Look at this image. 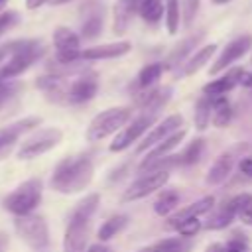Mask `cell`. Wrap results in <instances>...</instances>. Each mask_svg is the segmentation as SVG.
I'll return each instance as SVG.
<instances>
[{
	"mask_svg": "<svg viewBox=\"0 0 252 252\" xmlns=\"http://www.w3.org/2000/svg\"><path fill=\"white\" fill-rule=\"evenodd\" d=\"M43 53H45V47H43L41 41H37V39H18L14 53L6 59V65L0 69V79H14V77L22 75Z\"/></svg>",
	"mask_w": 252,
	"mask_h": 252,
	"instance_id": "obj_3",
	"label": "cell"
},
{
	"mask_svg": "<svg viewBox=\"0 0 252 252\" xmlns=\"http://www.w3.org/2000/svg\"><path fill=\"white\" fill-rule=\"evenodd\" d=\"M14 228L18 232V236L33 250H43L49 244V228L43 217L39 215H24V217H16L14 220Z\"/></svg>",
	"mask_w": 252,
	"mask_h": 252,
	"instance_id": "obj_5",
	"label": "cell"
},
{
	"mask_svg": "<svg viewBox=\"0 0 252 252\" xmlns=\"http://www.w3.org/2000/svg\"><path fill=\"white\" fill-rule=\"evenodd\" d=\"M163 69H165L163 63H150V65L142 67V71L138 73V81H136L138 89H152L158 83V79L161 77Z\"/></svg>",
	"mask_w": 252,
	"mask_h": 252,
	"instance_id": "obj_33",
	"label": "cell"
},
{
	"mask_svg": "<svg viewBox=\"0 0 252 252\" xmlns=\"http://www.w3.org/2000/svg\"><path fill=\"white\" fill-rule=\"evenodd\" d=\"M238 169H240V173L252 177V158H242L238 161Z\"/></svg>",
	"mask_w": 252,
	"mask_h": 252,
	"instance_id": "obj_44",
	"label": "cell"
},
{
	"mask_svg": "<svg viewBox=\"0 0 252 252\" xmlns=\"http://www.w3.org/2000/svg\"><path fill=\"white\" fill-rule=\"evenodd\" d=\"M85 252H112L106 244H102V242H98V244H93V246H89Z\"/></svg>",
	"mask_w": 252,
	"mask_h": 252,
	"instance_id": "obj_45",
	"label": "cell"
},
{
	"mask_svg": "<svg viewBox=\"0 0 252 252\" xmlns=\"http://www.w3.org/2000/svg\"><path fill=\"white\" fill-rule=\"evenodd\" d=\"M98 203H100V195H98V193H91V195L83 197V199L75 205L71 217H73V219H81V220H91V217H93V215L96 213V209H98Z\"/></svg>",
	"mask_w": 252,
	"mask_h": 252,
	"instance_id": "obj_30",
	"label": "cell"
},
{
	"mask_svg": "<svg viewBox=\"0 0 252 252\" xmlns=\"http://www.w3.org/2000/svg\"><path fill=\"white\" fill-rule=\"evenodd\" d=\"M181 126H183V116H181V114H169V116H165L158 126H154V128L144 136V140L138 144L136 152H138V154L148 152L150 148H154L156 144H159L161 140H165L169 134H173L175 130H179Z\"/></svg>",
	"mask_w": 252,
	"mask_h": 252,
	"instance_id": "obj_14",
	"label": "cell"
},
{
	"mask_svg": "<svg viewBox=\"0 0 252 252\" xmlns=\"http://www.w3.org/2000/svg\"><path fill=\"white\" fill-rule=\"evenodd\" d=\"M63 138V132L59 128H41L30 138H26L18 150L20 159H33L49 150H53Z\"/></svg>",
	"mask_w": 252,
	"mask_h": 252,
	"instance_id": "obj_6",
	"label": "cell"
},
{
	"mask_svg": "<svg viewBox=\"0 0 252 252\" xmlns=\"http://www.w3.org/2000/svg\"><path fill=\"white\" fill-rule=\"evenodd\" d=\"M130 41H112V43H102V45H93L81 51L83 61H102V59H116L122 57L130 51Z\"/></svg>",
	"mask_w": 252,
	"mask_h": 252,
	"instance_id": "obj_18",
	"label": "cell"
},
{
	"mask_svg": "<svg viewBox=\"0 0 252 252\" xmlns=\"http://www.w3.org/2000/svg\"><path fill=\"white\" fill-rule=\"evenodd\" d=\"M215 53H217V45H215V43H209V45L201 47L199 51H195V53L185 61L181 75H195L199 69H203V67L209 63V59H211Z\"/></svg>",
	"mask_w": 252,
	"mask_h": 252,
	"instance_id": "obj_26",
	"label": "cell"
},
{
	"mask_svg": "<svg viewBox=\"0 0 252 252\" xmlns=\"http://www.w3.org/2000/svg\"><path fill=\"white\" fill-rule=\"evenodd\" d=\"M128 120H130V108H126V106L106 108L91 120L89 128H87V140L89 142H98V140L118 132Z\"/></svg>",
	"mask_w": 252,
	"mask_h": 252,
	"instance_id": "obj_4",
	"label": "cell"
},
{
	"mask_svg": "<svg viewBox=\"0 0 252 252\" xmlns=\"http://www.w3.org/2000/svg\"><path fill=\"white\" fill-rule=\"evenodd\" d=\"M191 248V242L189 238H183V236H173V238H163V240H158L138 252H189Z\"/></svg>",
	"mask_w": 252,
	"mask_h": 252,
	"instance_id": "obj_29",
	"label": "cell"
},
{
	"mask_svg": "<svg viewBox=\"0 0 252 252\" xmlns=\"http://www.w3.org/2000/svg\"><path fill=\"white\" fill-rule=\"evenodd\" d=\"M244 224H250L252 226V195L250 193H244V201L238 209V215H236Z\"/></svg>",
	"mask_w": 252,
	"mask_h": 252,
	"instance_id": "obj_40",
	"label": "cell"
},
{
	"mask_svg": "<svg viewBox=\"0 0 252 252\" xmlns=\"http://www.w3.org/2000/svg\"><path fill=\"white\" fill-rule=\"evenodd\" d=\"M55 61L57 63H75L81 61V37L71 28L59 26L53 32Z\"/></svg>",
	"mask_w": 252,
	"mask_h": 252,
	"instance_id": "obj_7",
	"label": "cell"
},
{
	"mask_svg": "<svg viewBox=\"0 0 252 252\" xmlns=\"http://www.w3.org/2000/svg\"><path fill=\"white\" fill-rule=\"evenodd\" d=\"M236 85L252 87V75L246 73L244 69H230L222 77L207 83L203 87V94H207V96H220V94H226L228 91H232Z\"/></svg>",
	"mask_w": 252,
	"mask_h": 252,
	"instance_id": "obj_13",
	"label": "cell"
},
{
	"mask_svg": "<svg viewBox=\"0 0 252 252\" xmlns=\"http://www.w3.org/2000/svg\"><path fill=\"white\" fill-rule=\"evenodd\" d=\"M201 37H203V32H197V33H193V35H189V37H185V39H181L175 47H173V51L167 55V59H165V65L163 67H167V69H173V67H177V65H181L187 57H189V53L193 51V47L201 41Z\"/></svg>",
	"mask_w": 252,
	"mask_h": 252,
	"instance_id": "obj_25",
	"label": "cell"
},
{
	"mask_svg": "<svg viewBox=\"0 0 252 252\" xmlns=\"http://www.w3.org/2000/svg\"><path fill=\"white\" fill-rule=\"evenodd\" d=\"M244 201V193H238L226 201H222L220 205H213V209L209 211V217L205 219V228L207 230H220V228H226L234 217L238 215V209Z\"/></svg>",
	"mask_w": 252,
	"mask_h": 252,
	"instance_id": "obj_11",
	"label": "cell"
},
{
	"mask_svg": "<svg viewBox=\"0 0 252 252\" xmlns=\"http://www.w3.org/2000/svg\"><path fill=\"white\" fill-rule=\"evenodd\" d=\"M47 2H51L53 6H59V4H67V2H71V0H47Z\"/></svg>",
	"mask_w": 252,
	"mask_h": 252,
	"instance_id": "obj_48",
	"label": "cell"
},
{
	"mask_svg": "<svg viewBox=\"0 0 252 252\" xmlns=\"http://www.w3.org/2000/svg\"><path fill=\"white\" fill-rule=\"evenodd\" d=\"M16 43H18V39L0 45V63H6V59H8V57L14 53V49H16Z\"/></svg>",
	"mask_w": 252,
	"mask_h": 252,
	"instance_id": "obj_43",
	"label": "cell"
},
{
	"mask_svg": "<svg viewBox=\"0 0 252 252\" xmlns=\"http://www.w3.org/2000/svg\"><path fill=\"white\" fill-rule=\"evenodd\" d=\"M136 14H138V0H116L112 6V32L116 35L126 33Z\"/></svg>",
	"mask_w": 252,
	"mask_h": 252,
	"instance_id": "obj_20",
	"label": "cell"
},
{
	"mask_svg": "<svg viewBox=\"0 0 252 252\" xmlns=\"http://www.w3.org/2000/svg\"><path fill=\"white\" fill-rule=\"evenodd\" d=\"M177 203H179V193L177 191H173V189L161 191L158 195L156 203H154V213L159 215V217H167V215H171L175 211Z\"/></svg>",
	"mask_w": 252,
	"mask_h": 252,
	"instance_id": "obj_32",
	"label": "cell"
},
{
	"mask_svg": "<svg viewBox=\"0 0 252 252\" xmlns=\"http://www.w3.org/2000/svg\"><path fill=\"white\" fill-rule=\"evenodd\" d=\"M234 167V152H224L220 154L213 165L209 167V173H207V183L209 185H220L232 171Z\"/></svg>",
	"mask_w": 252,
	"mask_h": 252,
	"instance_id": "obj_24",
	"label": "cell"
},
{
	"mask_svg": "<svg viewBox=\"0 0 252 252\" xmlns=\"http://www.w3.org/2000/svg\"><path fill=\"white\" fill-rule=\"evenodd\" d=\"M169 181V171L165 169H156V171H148L146 175L138 177L122 195V201H136L142 197H148L152 193H156L158 189H161L165 183Z\"/></svg>",
	"mask_w": 252,
	"mask_h": 252,
	"instance_id": "obj_10",
	"label": "cell"
},
{
	"mask_svg": "<svg viewBox=\"0 0 252 252\" xmlns=\"http://www.w3.org/2000/svg\"><path fill=\"white\" fill-rule=\"evenodd\" d=\"M163 14H165V28L169 35H175L179 30V0H165L163 2Z\"/></svg>",
	"mask_w": 252,
	"mask_h": 252,
	"instance_id": "obj_36",
	"label": "cell"
},
{
	"mask_svg": "<svg viewBox=\"0 0 252 252\" xmlns=\"http://www.w3.org/2000/svg\"><path fill=\"white\" fill-rule=\"evenodd\" d=\"M98 91V81L94 73H81L67 89V102L69 104H83L89 102Z\"/></svg>",
	"mask_w": 252,
	"mask_h": 252,
	"instance_id": "obj_15",
	"label": "cell"
},
{
	"mask_svg": "<svg viewBox=\"0 0 252 252\" xmlns=\"http://www.w3.org/2000/svg\"><path fill=\"white\" fill-rule=\"evenodd\" d=\"M250 49H252V35L244 33V35L234 37L232 41H228V43L222 47L220 55H219L217 61L211 65L209 73H211V75H219L220 71H224L226 67H230L232 63H236L240 57H244Z\"/></svg>",
	"mask_w": 252,
	"mask_h": 252,
	"instance_id": "obj_12",
	"label": "cell"
},
{
	"mask_svg": "<svg viewBox=\"0 0 252 252\" xmlns=\"http://www.w3.org/2000/svg\"><path fill=\"white\" fill-rule=\"evenodd\" d=\"M213 205H215V197L207 195V197H203V199H199V201H195V203H191V205L179 209L177 213H173V215L169 217V220H167L165 226L175 230L177 224H181V222H185V220H189V219H197V217L203 215V213H209V211L213 209Z\"/></svg>",
	"mask_w": 252,
	"mask_h": 252,
	"instance_id": "obj_22",
	"label": "cell"
},
{
	"mask_svg": "<svg viewBox=\"0 0 252 252\" xmlns=\"http://www.w3.org/2000/svg\"><path fill=\"white\" fill-rule=\"evenodd\" d=\"M138 14L148 24H158L163 16V2L161 0H142L138 4Z\"/></svg>",
	"mask_w": 252,
	"mask_h": 252,
	"instance_id": "obj_34",
	"label": "cell"
},
{
	"mask_svg": "<svg viewBox=\"0 0 252 252\" xmlns=\"http://www.w3.org/2000/svg\"><path fill=\"white\" fill-rule=\"evenodd\" d=\"M211 104H213V100L207 94H203L197 100V104H195V128L197 130H205L207 128V124L211 120Z\"/></svg>",
	"mask_w": 252,
	"mask_h": 252,
	"instance_id": "obj_37",
	"label": "cell"
},
{
	"mask_svg": "<svg viewBox=\"0 0 252 252\" xmlns=\"http://www.w3.org/2000/svg\"><path fill=\"white\" fill-rule=\"evenodd\" d=\"M93 173H94V165H93V159L89 154L65 158L53 169L51 187L65 195L79 193V191L87 189V185L93 179Z\"/></svg>",
	"mask_w": 252,
	"mask_h": 252,
	"instance_id": "obj_1",
	"label": "cell"
},
{
	"mask_svg": "<svg viewBox=\"0 0 252 252\" xmlns=\"http://www.w3.org/2000/svg\"><path fill=\"white\" fill-rule=\"evenodd\" d=\"M47 0H26V6L30 8V10H35V8H39L41 4H45Z\"/></svg>",
	"mask_w": 252,
	"mask_h": 252,
	"instance_id": "obj_46",
	"label": "cell"
},
{
	"mask_svg": "<svg viewBox=\"0 0 252 252\" xmlns=\"http://www.w3.org/2000/svg\"><path fill=\"white\" fill-rule=\"evenodd\" d=\"M199 12V0H179V20L189 28Z\"/></svg>",
	"mask_w": 252,
	"mask_h": 252,
	"instance_id": "obj_38",
	"label": "cell"
},
{
	"mask_svg": "<svg viewBox=\"0 0 252 252\" xmlns=\"http://www.w3.org/2000/svg\"><path fill=\"white\" fill-rule=\"evenodd\" d=\"M175 230H177L183 238L195 236V234L201 230V220H199V219H189V220H185V222L177 224V226H175Z\"/></svg>",
	"mask_w": 252,
	"mask_h": 252,
	"instance_id": "obj_39",
	"label": "cell"
},
{
	"mask_svg": "<svg viewBox=\"0 0 252 252\" xmlns=\"http://www.w3.org/2000/svg\"><path fill=\"white\" fill-rule=\"evenodd\" d=\"M207 252H252V246H250V238L244 232H236L222 244L220 242L211 244Z\"/></svg>",
	"mask_w": 252,
	"mask_h": 252,
	"instance_id": "obj_27",
	"label": "cell"
},
{
	"mask_svg": "<svg viewBox=\"0 0 252 252\" xmlns=\"http://www.w3.org/2000/svg\"><path fill=\"white\" fill-rule=\"evenodd\" d=\"M142 91H146V93H140V96L136 98V102H138V106L142 108V112L154 114V116L165 106V102H167L169 96H171V89H169V87L142 89Z\"/></svg>",
	"mask_w": 252,
	"mask_h": 252,
	"instance_id": "obj_21",
	"label": "cell"
},
{
	"mask_svg": "<svg viewBox=\"0 0 252 252\" xmlns=\"http://www.w3.org/2000/svg\"><path fill=\"white\" fill-rule=\"evenodd\" d=\"M213 104H211V118H213V124L219 126V128H224L230 118H232V106L228 102V98L224 94L220 96H211Z\"/></svg>",
	"mask_w": 252,
	"mask_h": 252,
	"instance_id": "obj_28",
	"label": "cell"
},
{
	"mask_svg": "<svg viewBox=\"0 0 252 252\" xmlns=\"http://www.w3.org/2000/svg\"><path fill=\"white\" fill-rule=\"evenodd\" d=\"M89 226L91 220H81L71 217L63 236V252H85L89 242Z\"/></svg>",
	"mask_w": 252,
	"mask_h": 252,
	"instance_id": "obj_16",
	"label": "cell"
},
{
	"mask_svg": "<svg viewBox=\"0 0 252 252\" xmlns=\"http://www.w3.org/2000/svg\"><path fill=\"white\" fill-rule=\"evenodd\" d=\"M35 87L45 94L47 100L51 102H57V104H63L67 102V89H69V83L65 81V77H59V75H43L35 81Z\"/></svg>",
	"mask_w": 252,
	"mask_h": 252,
	"instance_id": "obj_19",
	"label": "cell"
},
{
	"mask_svg": "<svg viewBox=\"0 0 252 252\" xmlns=\"http://www.w3.org/2000/svg\"><path fill=\"white\" fill-rule=\"evenodd\" d=\"M18 89H20V85L14 83L12 79H0V106H2L8 98H12Z\"/></svg>",
	"mask_w": 252,
	"mask_h": 252,
	"instance_id": "obj_41",
	"label": "cell"
},
{
	"mask_svg": "<svg viewBox=\"0 0 252 252\" xmlns=\"http://www.w3.org/2000/svg\"><path fill=\"white\" fill-rule=\"evenodd\" d=\"M18 24V14L8 10V12H2L0 14V35H4L10 28H14Z\"/></svg>",
	"mask_w": 252,
	"mask_h": 252,
	"instance_id": "obj_42",
	"label": "cell"
},
{
	"mask_svg": "<svg viewBox=\"0 0 252 252\" xmlns=\"http://www.w3.org/2000/svg\"><path fill=\"white\" fill-rule=\"evenodd\" d=\"M128 222V217L126 215H114L110 217L108 220L102 222V226L98 228V240L104 242V240H110L112 236H116Z\"/></svg>",
	"mask_w": 252,
	"mask_h": 252,
	"instance_id": "obj_35",
	"label": "cell"
},
{
	"mask_svg": "<svg viewBox=\"0 0 252 252\" xmlns=\"http://www.w3.org/2000/svg\"><path fill=\"white\" fill-rule=\"evenodd\" d=\"M213 4H226V2H230V0H211Z\"/></svg>",
	"mask_w": 252,
	"mask_h": 252,
	"instance_id": "obj_49",
	"label": "cell"
},
{
	"mask_svg": "<svg viewBox=\"0 0 252 252\" xmlns=\"http://www.w3.org/2000/svg\"><path fill=\"white\" fill-rule=\"evenodd\" d=\"M41 195H43V183L37 177H32L28 181H24L22 185H18L4 201L2 207L16 215V217H24V215H32L35 211V207L41 203Z\"/></svg>",
	"mask_w": 252,
	"mask_h": 252,
	"instance_id": "obj_2",
	"label": "cell"
},
{
	"mask_svg": "<svg viewBox=\"0 0 252 252\" xmlns=\"http://www.w3.org/2000/svg\"><path fill=\"white\" fill-rule=\"evenodd\" d=\"M183 140H185V130H183V128H179V130H175L173 134H169L165 140H161L159 144H156L154 148H150V150H148V154H146L144 161L140 163V169H144L146 165H150L152 161H156V159H159V158L169 156V152H171L173 148H177Z\"/></svg>",
	"mask_w": 252,
	"mask_h": 252,
	"instance_id": "obj_23",
	"label": "cell"
},
{
	"mask_svg": "<svg viewBox=\"0 0 252 252\" xmlns=\"http://www.w3.org/2000/svg\"><path fill=\"white\" fill-rule=\"evenodd\" d=\"M39 122H41V120H39L37 116H30V118L18 120V122H14V124L2 128V130H0V159L6 158V156L10 154L12 146L18 142V138H20L24 132L32 130V128L37 126Z\"/></svg>",
	"mask_w": 252,
	"mask_h": 252,
	"instance_id": "obj_17",
	"label": "cell"
},
{
	"mask_svg": "<svg viewBox=\"0 0 252 252\" xmlns=\"http://www.w3.org/2000/svg\"><path fill=\"white\" fill-rule=\"evenodd\" d=\"M203 150H205V140L203 138L191 140L189 146L181 154L175 156L177 158V165H193V163H197L201 159V156H203Z\"/></svg>",
	"mask_w": 252,
	"mask_h": 252,
	"instance_id": "obj_31",
	"label": "cell"
},
{
	"mask_svg": "<svg viewBox=\"0 0 252 252\" xmlns=\"http://www.w3.org/2000/svg\"><path fill=\"white\" fill-rule=\"evenodd\" d=\"M8 234H4V232H0V252H6V248H8Z\"/></svg>",
	"mask_w": 252,
	"mask_h": 252,
	"instance_id": "obj_47",
	"label": "cell"
},
{
	"mask_svg": "<svg viewBox=\"0 0 252 252\" xmlns=\"http://www.w3.org/2000/svg\"><path fill=\"white\" fill-rule=\"evenodd\" d=\"M4 4H6V0H0V8H4Z\"/></svg>",
	"mask_w": 252,
	"mask_h": 252,
	"instance_id": "obj_50",
	"label": "cell"
},
{
	"mask_svg": "<svg viewBox=\"0 0 252 252\" xmlns=\"http://www.w3.org/2000/svg\"><path fill=\"white\" fill-rule=\"evenodd\" d=\"M154 120H156V116L154 114H146V112H140L134 120H128L120 130H118V134L114 136V140L110 142V152H122V150H126L128 146H132L152 124H154Z\"/></svg>",
	"mask_w": 252,
	"mask_h": 252,
	"instance_id": "obj_8",
	"label": "cell"
},
{
	"mask_svg": "<svg viewBox=\"0 0 252 252\" xmlns=\"http://www.w3.org/2000/svg\"><path fill=\"white\" fill-rule=\"evenodd\" d=\"M81 16V35L85 39H94L100 35L104 26V4L100 0H83L79 8Z\"/></svg>",
	"mask_w": 252,
	"mask_h": 252,
	"instance_id": "obj_9",
	"label": "cell"
}]
</instances>
